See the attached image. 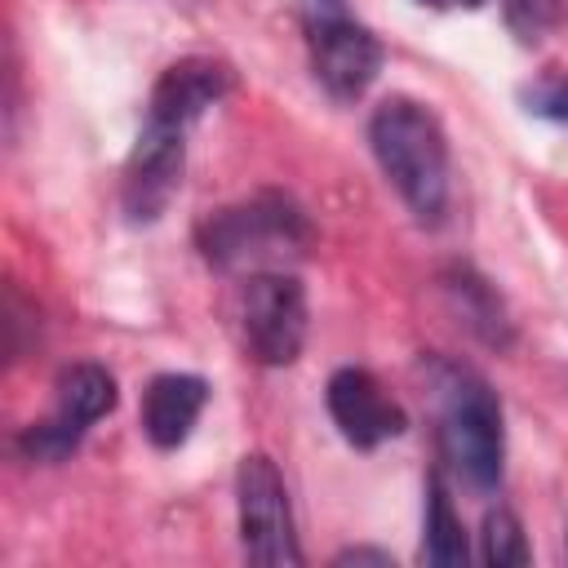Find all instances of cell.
<instances>
[{
  "mask_svg": "<svg viewBox=\"0 0 568 568\" xmlns=\"http://www.w3.org/2000/svg\"><path fill=\"white\" fill-rule=\"evenodd\" d=\"M426 395L435 408V444L444 466L475 493H493L501 484L506 462V426L493 386L448 355H422Z\"/></svg>",
  "mask_w": 568,
  "mask_h": 568,
  "instance_id": "1",
  "label": "cell"
},
{
  "mask_svg": "<svg viewBox=\"0 0 568 568\" xmlns=\"http://www.w3.org/2000/svg\"><path fill=\"white\" fill-rule=\"evenodd\" d=\"M200 257L222 275L288 271L315 244L306 209L284 191H253L235 204H222L195 226Z\"/></svg>",
  "mask_w": 568,
  "mask_h": 568,
  "instance_id": "2",
  "label": "cell"
},
{
  "mask_svg": "<svg viewBox=\"0 0 568 568\" xmlns=\"http://www.w3.org/2000/svg\"><path fill=\"white\" fill-rule=\"evenodd\" d=\"M368 146L422 226H439L448 213V138L426 102L386 98L368 115Z\"/></svg>",
  "mask_w": 568,
  "mask_h": 568,
  "instance_id": "3",
  "label": "cell"
},
{
  "mask_svg": "<svg viewBox=\"0 0 568 568\" xmlns=\"http://www.w3.org/2000/svg\"><path fill=\"white\" fill-rule=\"evenodd\" d=\"M235 501H240V546H244L248 564H266V568L306 564V555L297 546V532H293L288 488H284V479H280V470L266 453L240 457Z\"/></svg>",
  "mask_w": 568,
  "mask_h": 568,
  "instance_id": "4",
  "label": "cell"
},
{
  "mask_svg": "<svg viewBox=\"0 0 568 568\" xmlns=\"http://www.w3.org/2000/svg\"><path fill=\"white\" fill-rule=\"evenodd\" d=\"M311 71L337 102H355L382 71V40L355 22L342 0H306Z\"/></svg>",
  "mask_w": 568,
  "mask_h": 568,
  "instance_id": "5",
  "label": "cell"
},
{
  "mask_svg": "<svg viewBox=\"0 0 568 568\" xmlns=\"http://www.w3.org/2000/svg\"><path fill=\"white\" fill-rule=\"evenodd\" d=\"M240 328L257 364L284 368L306 346V288L293 271L244 275L240 288Z\"/></svg>",
  "mask_w": 568,
  "mask_h": 568,
  "instance_id": "6",
  "label": "cell"
},
{
  "mask_svg": "<svg viewBox=\"0 0 568 568\" xmlns=\"http://www.w3.org/2000/svg\"><path fill=\"white\" fill-rule=\"evenodd\" d=\"M115 408V377L102 364H71L53 382V413L31 422L18 435V453L27 462H62L75 453L84 430Z\"/></svg>",
  "mask_w": 568,
  "mask_h": 568,
  "instance_id": "7",
  "label": "cell"
},
{
  "mask_svg": "<svg viewBox=\"0 0 568 568\" xmlns=\"http://www.w3.org/2000/svg\"><path fill=\"white\" fill-rule=\"evenodd\" d=\"M182 169H186V129L146 120L124 160V182H120L124 217L133 226H151L155 217H164V209L182 186Z\"/></svg>",
  "mask_w": 568,
  "mask_h": 568,
  "instance_id": "8",
  "label": "cell"
},
{
  "mask_svg": "<svg viewBox=\"0 0 568 568\" xmlns=\"http://www.w3.org/2000/svg\"><path fill=\"white\" fill-rule=\"evenodd\" d=\"M324 404H328V417L351 448H377V444L404 435V426H408L404 408L382 390V382L355 364H346L328 377Z\"/></svg>",
  "mask_w": 568,
  "mask_h": 568,
  "instance_id": "9",
  "label": "cell"
},
{
  "mask_svg": "<svg viewBox=\"0 0 568 568\" xmlns=\"http://www.w3.org/2000/svg\"><path fill=\"white\" fill-rule=\"evenodd\" d=\"M231 84H235V75H231L226 62H217V58H182V62L164 67V75L155 80L151 102H146V120L191 129L217 98L231 93Z\"/></svg>",
  "mask_w": 568,
  "mask_h": 568,
  "instance_id": "10",
  "label": "cell"
},
{
  "mask_svg": "<svg viewBox=\"0 0 568 568\" xmlns=\"http://www.w3.org/2000/svg\"><path fill=\"white\" fill-rule=\"evenodd\" d=\"M439 297L448 315L488 351H510L515 346V320L501 302V293L470 266V262H448L439 271Z\"/></svg>",
  "mask_w": 568,
  "mask_h": 568,
  "instance_id": "11",
  "label": "cell"
},
{
  "mask_svg": "<svg viewBox=\"0 0 568 568\" xmlns=\"http://www.w3.org/2000/svg\"><path fill=\"white\" fill-rule=\"evenodd\" d=\"M204 404H209V382L200 373H160L142 390V435L160 453H173L191 439Z\"/></svg>",
  "mask_w": 568,
  "mask_h": 568,
  "instance_id": "12",
  "label": "cell"
},
{
  "mask_svg": "<svg viewBox=\"0 0 568 568\" xmlns=\"http://www.w3.org/2000/svg\"><path fill=\"white\" fill-rule=\"evenodd\" d=\"M466 559H470V546H466V528L453 510L448 484H444V475H430L426 479V515H422V564L457 568Z\"/></svg>",
  "mask_w": 568,
  "mask_h": 568,
  "instance_id": "13",
  "label": "cell"
},
{
  "mask_svg": "<svg viewBox=\"0 0 568 568\" xmlns=\"http://www.w3.org/2000/svg\"><path fill=\"white\" fill-rule=\"evenodd\" d=\"M479 541H484L479 555H484V564H493V568L528 564V559H532V546H528V537H524V524H519V515H515L510 506H493V510L484 515Z\"/></svg>",
  "mask_w": 568,
  "mask_h": 568,
  "instance_id": "14",
  "label": "cell"
},
{
  "mask_svg": "<svg viewBox=\"0 0 568 568\" xmlns=\"http://www.w3.org/2000/svg\"><path fill=\"white\" fill-rule=\"evenodd\" d=\"M501 13L519 44H537L564 22V0H501Z\"/></svg>",
  "mask_w": 568,
  "mask_h": 568,
  "instance_id": "15",
  "label": "cell"
},
{
  "mask_svg": "<svg viewBox=\"0 0 568 568\" xmlns=\"http://www.w3.org/2000/svg\"><path fill=\"white\" fill-rule=\"evenodd\" d=\"M519 98H524V106L532 115H546L555 124H568V80H537Z\"/></svg>",
  "mask_w": 568,
  "mask_h": 568,
  "instance_id": "16",
  "label": "cell"
},
{
  "mask_svg": "<svg viewBox=\"0 0 568 568\" xmlns=\"http://www.w3.org/2000/svg\"><path fill=\"white\" fill-rule=\"evenodd\" d=\"M333 564H337V568H342V564H377V568H390V555H386V550H368V546H351V550L333 555Z\"/></svg>",
  "mask_w": 568,
  "mask_h": 568,
  "instance_id": "17",
  "label": "cell"
},
{
  "mask_svg": "<svg viewBox=\"0 0 568 568\" xmlns=\"http://www.w3.org/2000/svg\"><path fill=\"white\" fill-rule=\"evenodd\" d=\"M422 4H430V9H484L488 0H422Z\"/></svg>",
  "mask_w": 568,
  "mask_h": 568,
  "instance_id": "18",
  "label": "cell"
}]
</instances>
